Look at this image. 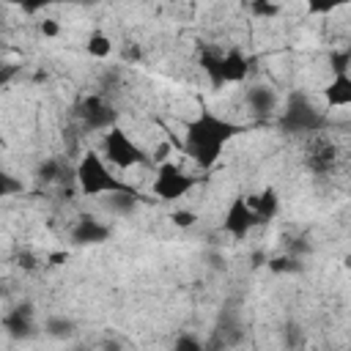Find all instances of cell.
Here are the masks:
<instances>
[{
  "label": "cell",
  "mask_w": 351,
  "mask_h": 351,
  "mask_svg": "<svg viewBox=\"0 0 351 351\" xmlns=\"http://www.w3.org/2000/svg\"><path fill=\"white\" fill-rule=\"evenodd\" d=\"M241 132H247V126L230 121V118H222L211 110H200L192 121H186L184 126V140H181V154H186L200 170H211L225 145L239 137Z\"/></svg>",
  "instance_id": "obj_1"
},
{
  "label": "cell",
  "mask_w": 351,
  "mask_h": 351,
  "mask_svg": "<svg viewBox=\"0 0 351 351\" xmlns=\"http://www.w3.org/2000/svg\"><path fill=\"white\" fill-rule=\"evenodd\" d=\"M74 181L80 186L82 195L88 197H99V195H134L140 192L134 184L112 176L107 159L99 154V151H85L80 156V162L74 165Z\"/></svg>",
  "instance_id": "obj_2"
},
{
  "label": "cell",
  "mask_w": 351,
  "mask_h": 351,
  "mask_svg": "<svg viewBox=\"0 0 351 351\" xmlns=\"http://www.w3.org/2000/svg\"><path fill=\"white\" fill-rule=\"evenodd\" d=\"M277 123H280V129L288 132V134L310 137V134L326 132L329 115L315 107V101L310 99L307 90L293 88V90H288V96H285V104H282V110H280V115H277Z\"/></svg>",
  "instance_id": "obj_3"
},
{
  "label": "cell",
  "mask_w": 351,
  "mask_h": 351,
  "mask_svg": "<svg viewBox=\"0 0 351 351\" xmlns=\"http://www.w3.org/2000/svg\"><path fill=\"white\" fill-rule=\"evenodd\" d=\"M197 60H200V69L206 71V77L211 80V85H217V88H222V85H239L252 71V60L239 47L219 49V47L203 44Z\"/></svg>",
  "instance_id": "obj_4"
},
{
  "label": "cell",
  "mask_w": 351,
  "mask_h": 351,
  "mask_svg": "<svg viewBox=\"0 0 351 351\" xmlns=\"http://www.w3.org/2000/svg\"><path fill=\"white\" fill-rule=\"evenodd\" d=\"M299 159L310 176H329V173H335V167L340 162V145L326 132H318V134L302 137Z\"/></svg>",
  "instance_id": "obj_5"
},
{
  "label": "cell",
  "mask_w": 351,
  "mask_h": 351,
  "mask_svg": "<svg viewBox=\"0 0 351 351\" xmlns=\"http://www.w3.org/2000/svg\"><path fill=\"white\" fill-rule=\"evenodd\" d=\"M107 165L129 170V167H140V165H151V154H145V148L140 143H134L121 126L110 129L101 134V151H99Z\"/></svg>",
  "instance_id": "obj_6"
},
{
  "label": "cell",
  "mask_w": 351,
  "mask_h": 351,
  "mask_svg": "<svg viewBox=\"0 0 351 351\" xmlns=\"http://www.w3.org/2000/svg\"><path fill=\"white\" fill-rule=\"evenodd\" d=\"M203 178L200 176H192L186 170H181L176 162H162L156 165L154 170V184H151V192L159 197V200H178L184 197L186 192H192Z\"/></svg>",
  "instance_id": "obj_7"
},
{
  "label": "cell",
  "mask_w": 351,
  "mask_h": 351,
  "mask_svg": "<svg viewBox=\"0 0 351 351\" xmlns=\"http://www.w3.org/2000/svg\"><path fill=\"white\" fill-rule=\"evenodd\" d=\"M74 115L85 132H110L118 126V110L101 96V93H88L74 104Z\"/></svg>",
  "instance_id": "obj_8"
},
{
  "label": "cell",
  "mask_w": 351,
  "mask_h": 351,
  "mask_svg": "<svg viewBox=\"0 0 351 351\" xmlns=\"http://www.w3.org/2000/svg\"><path fill=\"white\" fill-rule=\"evenodd\" d=\"M258 225V217L252 214V208H250V203H247V197H233L230 200V206H228V211H225V219H222V230L228 233V236H233V239H247L250 236V230Z\"/></svg>",
  "instance_id": "obj_9"
},
{
  "label": "cell",
  "mask_w": 351,
  "mask_h": 351,
  "mask_svg": "<svg viewBox=\"0 0 351 351\" xmlns=\"http://www.w3.org/2000/svg\"><path fill=\"white\" fill-rule=\"evenodd\" d=\"M110 225L101 222L99 217H90V214H82L77 217V222L71 225L69 230V239L77 244V247H90V244H101L110 239Z\"/></svg>",
  "instance_id": "obj_10"
},
{
  "label": "cell",
  "mask_w": 351,
  "mask_h": 351,
  "mask_svg": "<svg viewBox=\"0 0 351 351\" xmlns=\"http://www.w3.org/2000/svg\"><path fill=\"white\" fill-rule=\"evenodd\" d=\"M3 329L11 340H30L36 335V321H33V304H16L3 315Z\"/></svg>",
  "instance_id": "obj_11"
},
{
  "label": "cell",
  "mask_w": 351,
  "mask_h": 351,
  "mask_svg": "<svg viewBox=\"0 0 351 351\" xmlns=\"http://www.w3.org/2000/svg\"><path fill=\"white\" fill-rule=\"evenodd\" d=\"M244 101H247L250 112H252L258 121L271 118V115L277 112V104H280L277 93H274L269 85H250L247 93H244Z\"/></svg>",
  "instance_id": "obj_12"
},
{
  "label": "cell",
  "mask_w": 351,
  "mask_h": 351,
  "mask_svg": "<svg viewBox=\"0 0 351 351\" xmlns=\"http://www.w3.org/2000/svg\"><path fill=\"white\" fill-rule=\"evenodd\" d=\"M247 203H250L252 214L258 217V225L271 222V219L277 217V211H280V195H277L271 186H266V189H261V192L247 195Z\"/></svg>",
  "instance_id": "obj_13"
},
{
  "label": "cell",
  "mask_w": 351,
  "mask_h": 351,
  "mask_svg": "<svg viewBox=\"0 0 351 351\" xmlns=\"http://www.w3.org/2000/svg\"><path fill=\"white\" fill-rule=\"evenodd\" d=\"M321 96L329 107H351V74H335Z\"/></svg>",
  "instance_id": "obj_14"
},
{
  "label": "cell",
  "mask_w": 351,
  "mask_h": 351,
  "mask_svg": "<svg viewBox=\"0 0 351 351\" xmlns=\"http://www.w3.org/2000/svg\"><path fill=\"white\" fill-rule=\"evenodd\" d=\"M241 335H244V329H241V321L236 318V313L225 310V313L219 315V321H217V343H219V348L236 346V343L241 340Z\"/></svg>",
  "instance_id": "obj_15"
},
{
  "label": "cell",
  "mask_w": 351,
  "mask_h": 351,
  "mask_svg": "<svg viewBox=\"0 0 351 351\" xmlns=\"http://www.w3.org/2000/svg\"><path fill=\"white\" fill-rule=\"evenodd\" d=\"M85 52L96 60H104V58L112 55V38L104 30H90L88 38H85Z\"/></svg>",
  "instance_id": "obj_16"
},
{
  "label": "cell",
  "mask_w": 351,
  "mask_h": 351,
  "mask_svg": "<svg viewBox=\"0 0 351 351\" xmlns=\"http://www.w3.org/2000/svg\"><path fill=\"white\" fill-rule=\"evenodd\" d=\"M36 178H38L41 184H58V181H63V178H66V165H63V159H60V156H47V159L36 167Z\"/></svg>",
  "instance_id": "obj_17"
},
{
  "label": "cell",
  "mask_w": 351,
  "mask_h": 351,
  "mask_svg": "<svg viewBox=\"0 0 351 351\" xmlns=\"http://www.w3.org/2000/svg\"><path fill=\"white\" fill-rule=\"evenodd\" d=\"M74 329H77V324L71 318H66V315H49L44 321V332L49 337H55V340H69L74 335Z\"/></svg>",
  "instance_id": "obj_18"
},
{
  "label": "cell",
  "mask_w": 351,
  "mask_h": 351,
  "mask_svg": "<svg viewBox=\"0 0 351 351\" xmlns=\"http://www.w3.org/2000/svg\"><path fill=\"white\" fill-rule=\"evenodd\" d=\"M266 266H269L271 271H277V274H296V271H302V258L293 255V252H288V255L271 258Z\"/></svg>",
  "instance_id": "obj_19"
},
{
  "label": "cell",
  "mask_w": 351,
  "mask_h": 351,
  "mask_svg": "<svg viewBox=\"0 0 351 351\" xmlns=\"http://www.w3.org/2000/svg\"><path fill=\"white\" fill-rule=\"evenodd\" d=\"M329 69H332V77L335 74H348V69H351V44L343 47V49L329 52Z\"/></svg>",
  "instance_id": "obj_20"
},
{
  "label": "cell",
  "mask_w": 351,
  "mask_h": 351,
  "mask_svg": "<svg viewBox=\"0 0 351 351\" xmlns=\"http://www.w3.org/2000/svg\"><path fill=\"white\" fill-rule=\"evenodd\" d=\"M173 351H214V348H208L200 337H195L189 332H181L176 337V343H173Z\"/></svg>",
  "instance_id": "obj_21"
},
{
  "label": "cell",
  "mask_w": 351,
  "mask_h": 351,
  "mask_svg": "<svg viewBox=\"0 0 351 351\" xmlns=\"http://www.w3.org/2000/svg\"><path fill=\"white\" fill-rule=\"evenodd\" d=\"M16 266H19L22 271H36V269L41 266V258H38L36 252H30V250H19V252H16Z\"/></svg>",
  "instance_id": "obj_22"
},
{
  "label": "cell",
  "mask_w": 351,
  "mask_h": 351,
  "mask_svg": "<svg viewBox=\"0 0 351 351\" xmlns=\"http://www.w3.org/2000/svg\"><path fill=\"white\" fill-rule=\"evenodd\" d=\"M0 192H3V197H11V195L22 192V181H16L11 173H3L0 176Z\"/></svg>",
  "instance_id": "obj_23"
},
{
  "label": "cell",
  "mask_w": 351,
  "mask_h": 351,
  "mask_svg": "<svg viewBox=\"0 0 351 351\" xmlns=\"http://www.w3.org/2000/svg\"><path fill=\"white\" fill-rule=\"evenodd\" d=\"M250 11H252L255 16H263V19H269V16H277V14H280V5H274V3H266V0H263V3L258 0V3H252V5H250Z\"/></svg>",
  "instance_id": "obj_24"
},
{
  "label": "cell",
  "mask_w": 351,
  "mask_h": 351,
  "mask_svg": "<svg viewBox=\"0 0 351 351\" xmlns=\"http://www.w3.org/2000/svg\"><path fill=\"white\" fill-rule=\"evenodd\" d=\"M170 219H173L178 228H189V225H195L197 217H195L192 211H186V208H176V211L170 214Z\"/></svg>",
  "instance_id": "obj_25"
},
{
  "label": "cell",
  "mask_w": 351,
  "mask_h": 351,
  "mask_svg": "<svg viewBox=\"0 0 351 351\" xmlns=\"http://www.w3.org/2000/svg\"><path fill=\"white\" fill-rule=\"evenodd\" d=\"M38 33H41L44 38H55V36H60V25H58L55 19H41V22H38Z\"/></svg>",
  "instance_id": "obj_26"
}]
</instances>
